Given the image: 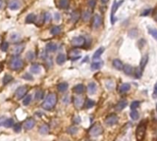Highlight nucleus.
Masks as SVG:
<instances>
[{
	"label": "nucleus",
	"mask_w": 157,
	"mask_h": 141,
	"mask_svg": "<svg viewBox=\"0 0 157 141\" xmlns=\"http://www.w3.org/2000/svg\"><path fill=\"white\" fill-rule=\"evenodd\" d=\"M57 101V98L56 94H55V93H50L45 98V101L42 104V107L44 108L45 110L49 111V110H52L55 106H56Z\"/></svg>",
	"instance_id": "nucleus-1"
},
{
	"label": "nucleus",
	"mask_w": 157,
	"mask_h": 141,
	"mask_svg": "<svg viewBox=\"0 0 157 141\" xmlns=\"http://www.w3.org/2000/svg\"><path fill=\"white\" fill-rule=\"evenodd\" d=\"M145 133H146V124L140 123L138 127L136 128V138L138 141H142L145 138Z\"/></svg>",
	"instance_id": "nucleus-2"
},
{
	"label": "nucleus",
	"mask_w": 157,
	"mask_h": 141,
	"mask_svg": "<svg viewBox=\"0 0 157 141\" xmlns=\"http://www.w3.org/2000/svg\"><path fill=\"white\" fill-rule=\"evenodd\" d=\"M23 66V60L19 56H14L10 61V68L12 70H19Z\"/></svg>",
	"instance_id": "nucleus-3"
},
{
	"label": "nucleus",
	"mask_w": 157,
	"mask_h": 141,
	"mask_svg": "<svg viewBox=\"0 0 157 141\" xmlns=\"http://www.w3.org/2000/svg\"><path fill=\"white\" fill-rule=\"evenodd\" d=\"M103 133V128L100 124H94L93 126L90 129L89 134L92 136H98Z\"/></svg>",
	"instance_id": "nucleus-4"
},
{
	"label": "nucleus",
	"mask_w": 157,
	"mask_h": 141,
	"mask_svg": "<svg viewBox=\"0 0 157 141\" xmlns=\"http://www.w3.org/2000/svg\"><path fill=\"white\" fill-rule=\"evenodd\" d=\"M123 3V1H120L119 3H117L116 1H115L113 3V6H112V9H111V24H115V22L116 21V19L115 17V14L116 12L117 9L119 7V6L121 4Z\"/></svg>",
	"instance_id": "nucleus-5"
},
{
	"label": "nucleus",
	"mask_w": 157,
	"mask_h": 141,
	"mask_svg": "<svg viewBox=\"0 0 157 141\" xmlns=\"http://www.w3.org/2000/svg\"><path fill=\"white\" fill-rule=\"evenodd\" d=\"M84 44H85V39L82 36L74 37L71 40V44L75 47H81L84 45Z\"/></svg>",
	"instance_id": "nucleus-6"
},
{
	"label": "nucleus",
	"mask_w": 157,
	"mask_h": 141,
	"mask_svg": "<svg viewBox=\"0 0 157 141\" xmlns=\"http://www.w3.org/2000/svg\"><path fill=\"white\" fill-rule=\"evenodd\" d=\"M117 121H118V118H117V116L116 115H110L106 117V118H105L104 123L106 125L112 126V125L117 124Z\"/></svg>",
	"instance_id": "nucleus-7"
},
{
	"label": "nucleus",
	"mask_w": 157,
	"mask_h": 141,
	"mask_svg": "<svg viewBox=\"0 0 157 141\" xmlns=\"http://www.w3.org/2000/svg\"><path fill=\"white\" fill-rule=\"evenodd\" d=\"M27 91H28V88L26 87V86H21V87H19L17 89V91H16L15 94H16V97L18 98V99H21L25 95Z\"/></svg>",
	"instance_id": "nucleus-8"
},
{
	"label": "nucleus",
	"mask_w": 157,
	"mask_h": 141,
	"mask_svg": "<svg viewBox=\"0 0 157 141\" xmlns=\"http://www.w3.org/2000/svg\"><path fill=\"white\" fill-rule=\"evenodd\" d=\"M21 6V2L19 0H10L9 2V9L10 10H18Z\"/></svg>",
	"instance_id": "nucleus-9"
},
{
	"label": "nucleus",
	"mask_w": 157,
	"mask_h": 141,
	"mask_svg": "<svg viewBox=\"0 0 157 141\" xmlns=\"http://www.w3.org/2000/svg\"><path fill=\"white\" fill-rule=\"evenodd\" d=\"M102 24V18L100 15L95 14L92 18V28L93 29H98Z\"/></svg>",
	"instance_id": "nucleus-10"
},
{
	"label": "nucleus",
	"mask_w": 157,
	"mask_h": 141,
	"mask_svg": "<svg viewBox=\"0 0 157 141\" xmlns=\"http://www.w3.org/2000/svg\"><path fill=\"white\" fill-rule=\"evenodd\" d=\"M35 125V120L33 118H29L25 121L24 123V128L26 130H31V128H33V126Z\"/></svg>",
	"instance_id": "nucleus-11"
},
{
	"label": "nucleus",
	"mask_w": 157,
	"mask_h": 141,
	"mask_svg": "<svg viewBox=\"0 0 157 141\" xmlns=\"http://www.w3.org/2000/svg\"><path fill=\"white\" fill-rule=\"evenodd\" d=\"M104 65V62L98 59L97 61H93L91 64V68L92 70H99L100 68H102V66Z\"/></svg>",
	"instance_id": "nucleus-12"
},
{
	"label": "nucleus",
	"mask_w": 157,
	"mask_h": 141,
	"mask_svg": "<svg viewBox=\"0 0 157 141\" xmlns=\"http://www.w3.org/2000/svg\"><path fill=\"white\" fill-rule=\"evenodd\" d=\"M45 49H46V52L54 53L57 50V44H55V42H49V44H46Z\"/></svg>",
	"instance_id": "nucleus-13"
},
{
	"label": "nucleus",
	"mask_w": 157,
	"mask_h": 141,
	"mask_svg": "<svg viewBox=\"0 0 157 141\" xmlns=\"http://www.w3.org/2000/svg\"><path fill=\"white\" fill-rule=\"evenodd\" d=\"M128 105V101L126 100H121L118 101V103L116 105V111H122L123 109H125Z\"/></svg>",
	"instance_id": "nucleus-14"
},
{
	"label": "nucleus",
	"mask_w": 157,
	"mask_h": 141,
	"mask_svg": "<svg viewBox=\"0 0 157 141\" xmlns=\"http://www.w3.org/2000/svg\"><path fill=\"white\" fill-rule=\"evenodd\" d=\"M96 91H97L96 84L94 83V82H90L89 85H88V92H89V94L93 95V94H95Z\"/></svg>",
	"instance_id": "nucleus-15"
},
{
	"label": "nucleus",
	"mask_w": 157,
	"mask_h": 141,
	"mask_svg": "<svg viewBox=\"0 0 157 141\" xmlns=\"http://www.w3.org/2000/svg\"><path fill=\"white\" fill-rule=\"evenodd\" d=\"M113 66L117 70H122L124 68L123 63L121 62L119 59H114L113 60Z\"/></svg>",
	"instance_id": "nucleus-16"
},
{
	"label": "nucleus",
	"mask_w": 157,
	"mask_h": 141,
	"mask_svg": "<svg viewBox=\"0 0 157 141\" xmlns=\"http://www.w3.org/2000/svg\"><path fill=\"white\" fill-rule=\"evenodd\" d=\"M85 91V87L83 84H78L73 88V91L77 94H80Z\"/></svg>",
	"instance_id": "nucleus-17"
},
{
	"label": "nucleus",
	"mask_w": 157,
	"mask_h": 141,
	"mask_svg": "<svg viewBox=\"0 0 157 141\" xmlns=\"http://www.w3.org/2000/svg\"><path fill=\"white\" fill-rule=\"evenodd\" d=\"M123 70H124V72H125L126 75L130 76V75H132V74H133V72H134V70H135V69L133 68L130 65H125V66H124Z\"/></svg>",
	"instance_id": "nucleus-18"
},
{
	"label": "nucleus",
	"mask_w": 157,
	"mask_h": 141,
	"mask_svg": "<svg viewBox=\"0 0 157 141\" xmlns=\"http://www.w3.org/2000/svg\"><path fill=\"white\" fill-rule=\"evenodd\" d=\"M148 60H149V56H148V54H144V56L141 57L140 63V68L141 69H143L145 66H146L147 63H148Z\"/></svg>",
	"instance_id": "nucleus-19"
},
{
	"label": "nucleus",
	"mask_w": 157,
	"mask_h": 141,
	"mask_svg": "<svg viewBox=\"0 0 157 141\" xmlns=\"http://www.w3.org/2000/svg\"><path fill=\"white\" fill-rule=\"evenodd\" d=\"M80 17V11H78V10H75V11H73V12L71 13V18H70V19H71V21L73 23H75V22H77L78 21Z\"/></svg>",
	"instance_id": "nucleus-20"
},
{
	"label": "nucleus",
	"mask_w": 157,
	"mask_h": 141,
	"mask_svg": "<svg viewBox=\"0 0 157 141\" xmlns=\"http://www.w3.org/2000/svg\"><path fill=\"white\" fill-rule=\"evenodd\" d=\"M129 89H130V85H129L128 83H123V84L119 87L118 91H119L120 93H125V92L128 91Z\"/></svg>",
	"instance_id": "nucleus-21"
},
{
	"label": "nucleus",
	"mask_w": 157,
	"mask_h": 141,
	"mask_svg": "<svg viewBox=\"0 0 157 141\" xmlns=\"http://www.w3.org/2000/svg\"><path fill=\"white\" fill-rule=\"evenodd\" d=\"M30 71L33 73V74H39L41 72V66L40 65H38V64H34L31 66V68H30Z\"/></svg>",
	"instance_id": "nucleus-22"
},
{
	"label": "nucleus",
	"mask_w": 157,
	"mask_h": 141,
	"mask_svg": "<svg viewBox=\"0 0 157 141\" xmlns=\"http://www.w3.org/2000/svg\"><path fill=\"white\" fill-rule=\"evenodd\" d=\"M104 47H100V48L98 49V50L96 51V52L93 54V56H92V59H93V60H96V59L98 60V59H99L100 56H102V54L104 53Z\"/></svg>",
	"instance_id": "nucleus-23"
},
{
	"label": "nucleus",
	"mask_w": 157,
	"mask_h": 141,
	"mask_svg": "<svg viewBox=\"0 0 157 141\" xmlns=\"http://www.w3.org/2000/svg\"><path fill=\"white\" fill-rule=\"evenodd\" d=\"M58 6H59V7L62 9H68V7H69V0H59Z\"/></svg>",
	"instance_id": "nucleus-24"
},
{
	"label": "nucleus",
	"mask_w": 157,
	"mask_h": 141,
	"mask_svg": "<svg viewBox=\"0 0 157 141\" xmlns=\"http://www.w3.org/2000/svg\"><path fill=\"white\" fill-rule=\"evenodd\" d=\"M82 104H83V100H82L81 97H75L74 98V105L77 107V108H80L82 106Z\"/></svg>",
	"instance_id": "nucleus-25"
},
{
	"label": "nucleus",
	"mask_w": 157,
	"mask_h": 141,
	"mask_svg": "<svg viewBox=\"0 0 157 141\" xmlns=\"http://www.w3.org/2000/svg\"><path fill=\"white\" fill-rule=\"evenodd\" d=\"M23 49H24V44H18V45H16V46H14V48H13V54H19L23 51Z\"/></svg>",
	"instance_id": "nucleus-26"
},
{
	"label": "nucleus",
	"mask_w": 157,
	"mask_h": 141,
	"mask_svg": "<svg viewBox=\"0 0 157 141\" xmlns=\"http://www.w3.org/2000/svg\"><path fill=\"white\" fill-rule=\"evenodd\" d=\"M81 18L84 21H89L91 19V11L90 10H84L81 14Z\"/></svg>",
	"instance_id": "nucleus-27"
},
{
	"label": "nucleus",
	"mask_w": 157,
	"mask_h": 141,
	"mask_svg": "<svg viewBox=\"0 0 157 141\" xmlns=\"http://www.w3.org/2000/svg\"><path fill=\"white\" fill-rule=\"evenodd\" d=\"M66 59H67V57L64 54H59L57 57V63L58 65H63L66 62Z\"/></svg>",
	"instance_id": "nucleus-28"
},
{
	"label": "nucleus",
	"mask_w": 157,
	"mask_h": 141,
	"mask_svg": "<svg viewBox=\"0 0 157 141\" xmlns=\"http://www.w3.org/2000/svg\"><path fill=\"white\" fill-rule=\"evenodd\" d=\"M68 88H69V85L67 82H62V83L58 84V86H57V89L60 92H65L67 89H68Z\"/></svg>",
	"instance_id": "nucleus-29"
},
{
	"label": "nucleus",
	"mask_w": 157,
	"mask_h": 141,
	"mask_svg": "<svg viewBox=\"0 0 157 141\" xmlns=\"http://www.w3.org/2000/svg\"><path fill=\"white\" fill-rule=\"evenodd\" d=\"M50 32L52 35H57V34H59L61 32V27L59 26H54L51 28L50 30Z\"/></svg>",
	"instance_id": "nucleus-30"
},
{
	"label": "nucleus",
	"mask_w": 157,
	"mask_h": 141,
	"mask_svg": "<svg viewBox=\"0 0 157 141\" xmlns=\"http://www.w3.org/2000/svg\"><path fill=\"white\" fill-rule=\"evenodd\" d=\"M36 19V16L33 13H31L26 17V23H33Z\"/></svg>",
	"instance_id": "nucleus-31"
},
{
	"label": "nucleus",
	"mask_w": 157,
	"mask_h": 141,
	"mask_svg": "<svg viewBox=\"0 0 157 141\" xmlns=\"http://www.w3.org/2000/svg\"><path fill=\"white\" fill-rule=\"evenodd\" d=\"M105 87H106V89H109V91H113L114 88H115V83H114V81H112L111 79H108L105 81Z\"/></svg>",
	"instance_id": "nucleus-32"
},
{
	"label": "nucleus",
	"mask_w": 157,
	"mask_h": 141,
	"mask_svg": "<svg viewBox=\"0 0 157 141\" xmlns=\"http://www.w3.org/2000/svg\"><path fill=\"white\" fill-rule=\"evenodd\" d=\"M148 32L150 33V35H152V38H154V40H156V42H157V30L149 27V28H148Z\"/></svg>",
	"instance_id": "nucleus-33"
},
{
	"label": "nucleus",
	"mask_w": 157,
	"mask_h": 141,
	"mask_svg": "<svg viewBox=\"0 0 157 141\" xmlns=\"http://www.w3.org/2000/svg\"><path fill=\"white\" fill-rule=\"evenodd\" d=\"M139 117H140V113H138V111H137V110H132L130 112V118L132 120L136 121L139 119Z\"/></svg>",
	"instance_id": "nucleus-34"
},
{
	"label": "nucleus",
	"mask_w": 157,
	"mask_h": 141,
	"mask_svg": "<svg viewBox=\"0 0 157 141\" xmlns=\"http://www.w3.org/2000/svg\"><path fill=\"white\" fill-rule=\"evenodd\" d=\"M14 120L12 119V118H9V119H7L6 121H5V123H4V126L5 127H12V126H14Z\"/></svg>",
	"instance_id": "nucleus-35"
},
{
	"label": "nucleus",
	"mask_w": 157,
	"mask_h": 141,
	"mask_svg": "<svg viewBox=\"0 0 157 141\" xmlns=\"http://www.w3.org/2000/svg\"><path fill=\"white\" fill-rule=\"evenodd\" d=\"M39 132H40L41 134H43V135L47 134V133L49 132V126L47 124H43L42 126L40 127V129H39Z\"/></svg>",
	"instance_id": "nucleus-36"
},
{
	"label": "nucleus",
	"mask_w": 157,
	"mask_h": 141,
	"mask_svg": "<svg viewBox=\"0 0 157 141\" xmlns=\"http://www.w3.org/2000/svg\"><path fill=\"white\" fill-rule=\"evenodd\" d=\"M67 132L70 135H75L78 133V127L75 126V125H72V126H69L68 129H67Z\"/></svg>",
	"instance_id": "nucleus-37"
},
{
	"label": "nucleus",
	"mask_w": 157,
	"mask_h": 141,
	"mask_svg": "<svg viewBox=\"0 0 157 141\" xmlns=\"http://www.w3.org/2000/svg\"><path fill=\"white\" fill-rule=\"evenodd\" d=\"M69 56L73 60L74 58L80 56V52H78V50H71V51L69 52Z\"/></svg>",
	"instance_id": "nucleus-38"
},
{
	"label": "nucleus",
	"mask_w": 157,
	"mask_h": 141,
	"mask_svg": "<svg viewBox=\"0 0 157 141\" xmlns=\"http://www.w3.org/2000/svg\"><path fill=\"white\" fill-rule=\"evenodd\" d=\"M13 80V77L10 76V75H5V77H3V84L4 85H7L9 84V82H11Z\"/></svg>",
	"instance_id": "nucleus-39"
},
{
	"label": "nucleus",
	"mask_w": 157,
	"mask_h": 141,
	"mask_svg": "<svg viewBox=\"0 0 157 141\" xmlns=\"http://www.w3.org/2000/svg\"><path fill=\"white\" fill-rule=\"evenodd\" d=\"M43 97H44V91H42V89H38L35 92V100L37 101H40L43 99Z\"/></svg>",
	"instance_id": "nucleus-40"
},
{
	"label": "nucleus",
	"mask_w": 157,
	"mask_h": 141,
	"mask_svg": "<svg viewBox=\"0 0 157 141\" xmlns=\"http://www.w3.org/2000/svg\"><path fill=\"white\" fill-rule=\"evenodd\" d=\"M94 106V101L92 100H90V99H87L85 101V103H84V107L86 109H90V108H92Z\"/></svg>",
	"instance_id": "nucleus-41"
},
{
	"label": "nucleus",
	"mask_w": 157,
	"mask_h": 141,
	"mask_svg": "<svg viewBox=\"0 0 157 141\" xmlns=\"http://www.w3.org/2000/svg\"><path fill=\"white\" fill-rule=\"evenodd\" d=\"M31 95H27L24 99H23V101H22V103L24 106H27V105H29L31 103Z\"/></svg>",
	"instance_id": "nucleus-42"
},
{
	"label": "nucleus",
	"mask_w": 157,
	"mask_h": 141,
	"mask_svg": "<svg viewBox=\"0 0 157 141\" xmlns=\"http://www.w3.org/2000/svg\"><path fill=\"white\" fill-rule=\"evenodd\" d=\"M10 39H11V41H13V42H18L21 40V35L18 33H13V34H11Z\"/></svg>",
	"instance_id": "nucleus-43"
},
{
	"label": "nucleus",
	"mask_w": 157,
	"mask_h": 141,
	"mask_svg": "<svg viewBox=\"0 0 157 141\" xmlns=\"http://www.w3.org/2000/svg\"><path fill=\"white\" fill-rule=\"evenodd\" d=\"M141 70H142V69H141L140 68H135V70H134V75H135L136 77L140 78L141 77V75H142V72H141Z\"/></svg>",
	"instance_id": "nucleus-44"
},
{
	"label": "nucleus",
	"mask_w": 157,
	"mask_h": 141,
	"mask_svg": "<svg viewBox=\"0 0 157 141\" xmlns=\"http://www.w3.org/2000/svg\"><path fill=\"white\" fill-rule=\"evenodd\" d=\"M9 42H3L0 47H1V50L3 51V52H7V49H9Z\"/></svg>",
	"instance_id": "nucleus-45"
},
{
	"label": "nucleus",
	"mask_w": 157,
	"mask_h": 141,
	"mask_svg": "<svg viewBox=\"0 0 157 141\" xmlns=\"http://www.w3.org/2000/svg\"><path fill=\"white\" fill-rule=\"evenodd\" d=\"M140 101H134L133 103L130 104V109H131V111L132 110H136L137 108H138L140 106Z\"/></svg>",
	"instance_id": "nucleus-46"
},
{
	"label": "nucleus",
	"mask_w": 157,
	"mask_h": 141,
	"mask_svg": "<svg viewBox=\"0 0 157 141\" xmlns=\"http://www.w3.org/2000/svg\"><path fill=\"white\" fill-rule=\"evenodd\" d=\"M27 58H28V60L31 61V60H33L34 59V57H35V54L33 52H31V51H30V52L27 53Z\"/></svg>",
	"instance_id": "nucleus-47"
},
{
	"label": "nucleus",
	"mask_w": 157,
	"mask_h": 141,
	"mask_svg": "<svg viewBox=\"0 0 157 141\" xmlns=\"http://www.w3.org/2000/svg\"><path fill=\"white\" fill-rule=\"evenodd\" d=\"M88 6L91 7L92 9H93L96 6V0H88Z\"/></svg>",
	"instance_id": "nucleus-48"
},
{
	"label": "nucleus",
	"mask_w": 157,
	"mask_h": 141,
	"mask_svg": "<svg viewBox=\"0 0 157 141\" xmlns=\"http://www.w3.org/2000/svg\"><path fill=\"white\" fill-rule=\"evenodd\" d=\"M51 19H52V16H51V14L49 12H45V22H50Z\"/></svg>",
	"instance_id": "nucleus-49"
},
{
	"label": "nucleus",
	"mask_w": 157,
	"mask_h": 141,
	"mask_svg": "<svg viewBox=\"0 0 157 141\" xmlns=\"http://www.w3.org/2000/svg\"><path fill=\"white\" fill-rule=\"evenodd\" d=\"M13 127H14V131L17 132V133H19V131L21 130V124H19V123L15 124Z\"/></svg>",
	"instance_id": "nucleus-50"
},
{
	"label": "nucleus",
	"mask_w": 157,
	"mask_h": 141,
	"mask_svg": "<svg viewBox=\"0 0 157 141\" xmlns=\"http://www.w3.org/2000/svg\"><path fill=\"white\" fill-rule=\"evenodd\" d=\"M22 77L24 78V79H26V80H33V76H31L30 73H26V74H24Z\"/></svg>",
	"instance_id": "nucleus-51"
},
{
	"label": "nucleus",
	"mask_w": 157,
	"mask_h": 141,
	"mask_svg": "<svg viewBox=\"0 0 157 141\" xmlns=\"http://www.w3.org/2000/svg\"><path fill=\"white\" fill-rule=\"evenodd\" d=\"M152 97H154V99H156V98H157V82H156V84L154 85V93H152Z\"/></svg>",
	"instance_id": "nucleus-52"
},
{
	"label": "nucleus",
	"mask_w": 157,
	"mask_h": 141,
	"mask_svg": "<svg viewBox=\"0 0 157 141\" xmlns=\"http://www.w3.org/2000/svg\"><path fill=\"white\" fill-rule=\"evenodd\" d=\"M73 122L75 124H80V118L78 115H75L74 116V118H73Z\"/></svg>",
	"instance_id": "nucleus-53"
},
{
	"label": "nucleus",
	"mask_w": 157,
	"mask_h": 141,
	"mask_svg": "<svg viewBox=\"0 0 157 141\" xmlns=\"http://www.w3.org/2000/svg\"><path fill=\"white\" fill-rule=\"evenodd\" d=\"M151 12V9H145L144 11H142V13L140 14V16H148Z\"/></svg>",
	"instance_id": "nucleus-54"
},
{
	"label": "nucleus",
	"mask_w": 157,
	"mask_h": 141,
	"mask_svg": "<svg viewBox=\"0 0 157 141\" xmlns=\"http://www.w3.org/2000/svg\"><path fill=\"white\" fill-rule=\"evenodd\" d=\"M6 120H7V119H6L4 116H1V117H0V126H1V125H4V123H5Z\"/></svg>",
	"instance_id": "nucleus-55"
},
{
	"label": "nucleus",
	"mask_w": 157,
	"mask_h": 141,
	"mask_svg": "<svg viewBox=\"0 0 157 141\" xmlns=\"http://www.w3.org/2000/svg\"><path fill=\"white\" fill-rule=\"evenodd\" d=\"M55 19H56L57 21H60V15H59V13H55Z\"/></svg>",
	"instance_id": "nucleus-56"
},
{
	"label": "nucleus",
	"mask_w": 157,
	"mask_h": 141,
	"mask_svg": "<svg viewBox=\"0 0 157 141\" xmlns=\"http://www.w3.org/2000/svg\"><path fill=\"white\" fill-rule=\"evenodd\" d=\"M63 101H64V103H68L69 104V97L68 96H65V98H64V99H63Z\"/></svg>",
	"instance_id": "nucleus-57"
},
{
	"label": "nucleus",
	"mask_w": 157,
	"mask_h": 141,
	"mask_svg": "<svg viewBox=\"0 0 157 141\" xmlns=\"http://www.w3.org/2000/svg\"><path fill=\"white\" fill-rule=\"evenodd\" d=\"M108 1H109V0H101L102 4H106V3H107Z\"/></svg>",
	"instance_id": "nucleus-58"
},
{
	"label": "nucleus",
	"mask_w": 157,
	"mask_h": 141,
	"mask_svg": "<svg viewBox=\"0 0 157 141\" xmlns=\"http://www.w3.org/2000/svg\"><path fill=\"white\" fill-rule=\"evenodd\" d=\"M2 0H0V9H1V7H2Z\"/></svg>",
	"instance_id": "nucleus-59"
},
{
	"label": "nucleus",
	"mask_w": 157,
	"mask_h": 141,
	"mask_svg": "<svg viewBox=\"0 0 157 141\" xmlns=\"http://www.w3.org/2000/svg\"><path fill=\"white\" fill-rule=\"evenodd\" d=\"M154 19L157 21V12H156V14H155V16H154Z\"/></svg>",
	"instance_id": "nucleus-60"
},
{
	"label": "nucleus",
	"mask_w": 157,
	"mask_h": 141,
	"mask_svg": "<svg viewBox=\"0 0 157 141\" xmlns=\"http://www.w3.org/2000/svg\"><path fill=\"white\" fill-rule=\"evenodd\" d=\"M1 71H2V66H0V72H1Z\"/></svg>",
	"instance_id": "nucleus-61"
},
{
	"label": "nucleus",
	"mask_w": 157,
	"mask_h": 141,
	"mask_svg": "<svg viewBox=\"0 0 157 141\" xmlns=\"http://www.w3.org/2000/svg\"><path fill=\"white\" fill-rule=\"evenodd\" d=\"M156 111H157V106H156Z\"/></svg>",
	"instance_id": "nucleus-62"
}]
</instances>
